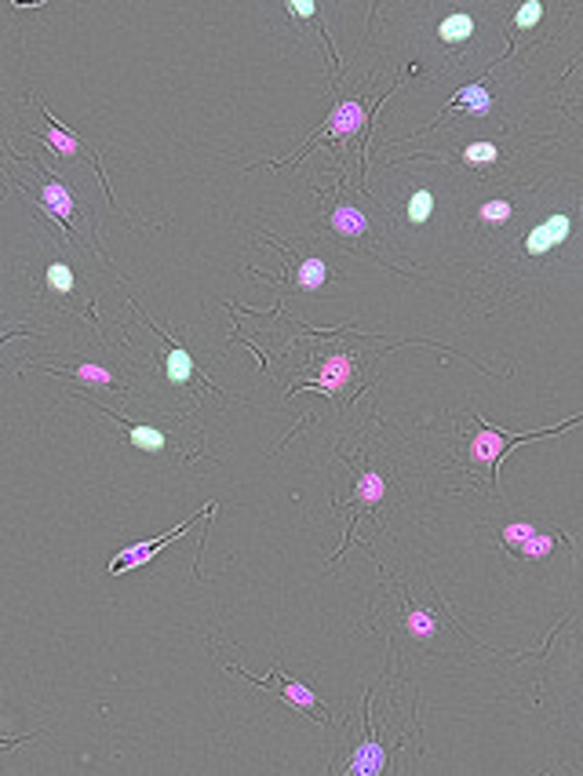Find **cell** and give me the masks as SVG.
Returning <instances> with one entry per match:
<instances>
[{
	"instance_id": "cell-1",
	"label": "cell",
	"mask_w": 583,
	"mask_h": 776,
	"mask_svg": "<svg viewBox=\"0 0 583 776\" xmlns=\"http://www.w3.org/2000/svg\"><path fill=\"white\" fill-rule=\"evenodd\" d=\"M379 212V226L395 252L412 259V245L438 248L460 226L456 183L442 172H420L398 164L384 175V186H361Z\"/></svg>"
},
{
	"instance_id": "cell-2",
	"label": "cell",
	"mask_w": 583,
	"mask_h": 776,
	"mask_svg": "<svg viewBox=\"0 0 583 776\" xmlns=\"http://www.w3.org/2000/svg\"><path fill=\"white\" fill-rule=\"evenodd\" d=\"M379 599V630L390 642V653H415L431 664H478L467 649L478 653H499L493 646H482L478 638L467 635V627L460 624L456 613L438 591L415 594L409 580H384V588L376 591Z\"/></svg>"
},
{
	"instance_id": "cell-3",
	"label": "cell",
	"mask_w": 583,
	"mask_h": 776,
	"mask_svg": "<svg viewBox=\"0 0 583 776\" xmlns=\"http://www.w3.org/2000/svg\"><path fill=\"white\" fill-rule=\"evenodd\" d=\"M321 351L303 362L306 379L289 387L284 394H321L332 405L354 401V394L365 384V365L376 362V346L384 343L376 332H354V328H336V332H317Z\"/></svg>"
},
{
	"instance_id": "cell-4",
	"label": "cell",
	"mask_w": 583,
	"mask_h": 776,
	"mask_svg": "<svg viewBox=\"0 0 583 776\" xmlns=\"http://www.w3.org/2000/svg\"><path fill=\"white\" fill-rule=\"evenodd\" d=\"M317 230L325 241H336L339 248H350L354 256L365 259H379L384 267L398 270L395 262L384 256V226H379V212L368 201V194L361 190H350V175H343L336 186L321 194V208H317Z\"/></svg>"
},
{
	"instance_id": "cell-5",
	"label": "cell",
	"mask_w": 583,
	"mask_h": 776,
	"mask_svg": "<svg viewBox=\"0 0 583 776\" xmlns=\"http://www.w3.org/2000/svg\"><path fill=\"white\" fill-rule=\"evenodd\" d=\"M576 208H580V197L573 194L569 197V205H554L551 212H543V219L532 226L529 234H521L518 248L504 252V270H489V273H504L507 281H515V289L507 292V303H515L521 295L526 278H540V273H547L551 259L569 248V241H573V226H576Z\"/></svg>"
},
{
	"instance_id": "cell-6",
	"label": "cell",
	"mask_w": 583,
	"mask_h": 776,
	"mask_svg": "<svg viewBox=\"0 0 583 776\" xmlns=\"http://www.w3.org/2000/svg\"><path fill=\"white\" fill-rule=\"evenodd\" d=\"M580 416H569L565 423L558 427H547V431H532V434H510L504 427H493L485 416H474L471 420V438H467V463H463V474L467 477H485L489 482V493H499V463H504L510 452L518 445H526V441H537V438H547L554 431H569V427H576Z\"/></svg>"
},
{
	"instance_id": "cell-7",
	"label": "cell",
	"mask_w": 583,
	"mask_h": 776,
	"mask_svg": "<svg viewBox=\"0 0 583 776\" xmlns=\"http://www.w3.org/2000/svg\"><path fill=\"white\" fill-rule=\"evenodd\" d=\"M384 99H387V95H368V91H358V95H347V99H339L328 110L325 121H321V128L303 142L300 153L289 158V161L300 164L314 147H325V142H350V139L365 136V131H368V117H373V106H379ZM289 161H270L267 169H281V164H289Z\"/></svg>"
},
{
	"instance_id": "cell-8",
	"label": "cell",
	"mask_w": 583,
	"mask_h": 776,
	"mask_svg": "<svg viewBox=\"0 0 583 776\" xmlns=\"http://www.w3.org/2000/svg\"><path fill=\"white\" fill-rule=\"evenodd\" d=\"M343 456H347V452H343ZM350 463H354V471H358V482H354V493H350V507L354 510H350V525H347V543H350V536H354V529H358L361 518H373V525L379 529V521H384V504H387V496H390V471L387 467H379V463H368L365 456H354ZM347 543L339 547V554L332 558V561L343 558Z\"/></svg>"
},
{
	"instance_id": "cell-9",
	"label": "cell",
	"mask_w": 583,
	"mask_h": 776,
	"mask_svg": "<svg viewBox=\"0 0 583 776\" xmlns=\"http://www.w3.org/2000/svg\"><path fill=\"white\" fill-rule=\"evenodd\" d=\"M496 543L510 561H543L554 554L558 543H573V540L562 529H543L540 521L515 518L496 529Z\"/></svg>"
},
{
	"instance_id": "cell-10",
	"label": "cell",
	"mask_w": 583,
	"mask_h": 776,
	"mask_svg": "<svg viewBox=\"0 0 583 776\" xmlns=\"http://www.w3.org/2000/svg\"><path fill=\"white\" fill-rule=\"evenodd\" d=\"M273 248L289 259V278H263L267 284H273V289H281V292H295V295H317V292H325L332 281H336V267H332V259L325 252H300V256H289V248H284L281 241H273Z\"/></svg>"
},
{
	"instance_id": "cell-11",
	"label": "cell",
	"mask_w": 583,
	"mask_h": 776,
	"mask_svg": "<svg viewBox=\"0 0 583 776\" xmlns=\"http://www.w3.org/2000/svg\"><path fill=\"white\" fill-rule=\"evenodd\" d=\"M230 671L234 675H241L248 678L252 686L259 689H270L273 697H278L284 708H292V711H303V714H311L314 722H328V703L317 697V692L306 686V682H295V678L284 675V664H273V671L267 678H256V675H248L241 664H230Z\"/></svg>"
},
{
	"instance_id": "cell-12",
	"label": "cell",
	"mask_w": 583,
	"mask_h": 776,
	"mask_svg": "<svg viewBox=\"0 0 583 776\" xmlns=\"http://www.w3.org/2000/svg\"><path fill=\"white\" fill-rule=\"evenodd\" d=\"M33 205H37L44 216L58 226V234H63L66 241H74V226L88 230V216H80L74 186H69L63 175H47L44 172L37 179V197H33Z\"/></svg>"
},
{
	"instance_id": "cell-13",
	"label": "cell",
	"mask_w": 583,
	"mask_h": 776,
	"mask_svg": "<svg viewBox=\"0 0 583 776\" xmlns=\"http://www.w3.org/2000/svg\"><path fill=\"white\" fill-rule=\"evenodd\" d=\"M526 208H529V201L521 194H489V197H482L467 216H460V226H467V230L485 234V237H504L510 226L526 216Z\"/></svg>"
},
{
	"instance_id": "cell-14",
	"label": "cell",
	"mask_w": 583,
	"mask_h": 776,
	"mask_svg": "<svg viewBox=\"0 0 583 776\" xmlns=\"http://www.w3.org/2000/svg\"><path fill=\"white\" fill-rule=\"evenodd\" d=\"M212 510H216V499H212V504H205L197 510L194 518H186V521H180L175 525V529H169L164 536H153V540H139V543H128L125 551H117L114 558H110V565H106V572H110V576H125V572H132V569H142V565H153V558H158L164 547L169 543H175L180 540V536L190 529V525H194L197 518H205V515H212Z\"/></svg>"
},
{
	"instance_id": "cell-15",
	"label": "cell",
	"mask_w": 583,
	"mask_h": 776,
	"mask_svg": "<svg viewBox=\"0 0 583 776\" xmlns=\"http://www.w3.org/2000/svg\"><path fill=\"white\" fill-rule=\"evenodd\" d=\"M44 117H47V128L44 131H37V139L44 142L47 150H52V158H63V161H91V169L99 172V179H102V186H106V175H102V164H99V158H91V147H88V139L85 136H77V131H69L63 121H58V117L47 110L44 106Z\"/></svg>"
},
{
	"instance_id": "cell-16",
	"label": "cell",
	"mask_w": 583,
	"mask_h": 776,
	"mask_svg": "<svg viewBox=\"0 0 583 776\" xmlns=\"http://www.w3.org/2000/svg\"><path fill=\"white\" fill-rule=\"evenodd\" d=\"M339 773H354V776L387 773V747L379 744L376 719H373V692H365V736H361V744L347 755V762H343Z\"/></svg>"
},
{
	"instance_id": "cell-17",
	"label": "cell",
	"mask_w": 583,
	"mask_h": 776,
	"mask_svg": "<svg viewBox=\"0 0 583 776\" xmlns=\"http://www.w3.org/2000/svg\"><path fill=\"white\" fill-rule=\"evenodd\" d=\"M478 37H482V19L467 8H452L449 15L438 19V44H442L445 52L463 55L467 47L482 44Z\"/></svg>"
},
{
	"instance_id": "cell-18",
	"label": "cell",
	"mask_w": 583,
	"mask_h": 776,
	"mask_svg": "<svg viewBox=\"0 0 583 776\" xmlns=\"http://www.w3.org/2000/svg\"><path fill=\"white\" fill-rule=\"evenodd\" d=\"M452 114H467V117H474V121H489V117L496 114V95L489 91V80L482 77V80L463 85L442 110V117H452Z\"/></svg>"
},
{
	"instance_id": "cell-19",
	"label": "cell",
	"mask_w": 583,
	"mask_h": 776,
	"mask_svg": "<svg viewBox=\"0 0 583 776\" xmlns=\"http://www.w3.org/2000/svg\"><path fill=\"white\" fill-rule=\"evenodd\" d=\"M161 340H164L161 368H164V379H169V387H194L197 379H201V368L194 362V354H190L183 343H175L169 332H161Z\"/></svg>"
},
{
	"instance_id": "cell-20",
	"label": "cell",
	"mask_w": 583,
	"mask_h": 776,
	"mask_svg": "<svg viewBox=\"0 0 583 776\" xmlns=\"http://www.w3.org/2000/svg\"><path fill=\"white\" fill-rule=\"evenodd\" d=\"M95 412L110 416L114 423H125L128 431V441H132V449L139 452H150V456H164V452H172V438L161 431V427L153 423H136V420H125V416H117L114 409H102V405H95Z\"/></svg>"
},
{
	"instance_id": "cell-21",
	"label": "cell",
	"mask_w": 583,
	"mask_h": 776,
	"mask_svg": "<svg viewBox=\"0 0 583 776\" xmlns=\"http://www.w3.org/2000/svg\"><path fill=\"white\" fill-rule=\"evenodd\" d=\"M44 373H52V376H66V379H74L77 387H128L121 373H114V368H106L99 362H77L74 368H44Z\"/></svg>"
},
{
	"instance_id": "cell-22",
	"label": "cell",
	"mask_w": 583,
	"mask_h": 776,
	"mask_svg": "<svg viewBox=\"0 0 583 776\" xmlns=\"http://www.w3.org/2000/svg\"><path fill=\"white\" fill-rule=\"evenodd\" d=\"M463 169L467 172H489V169H499V164H507V150L499 147L496 139H474L467 142V147L460 150V158H456Z\"/></svg>"
},
{
	"instance_id": "cell-23",
	"label": "cell",
	"mask_w": 583,
	"mask_h": 776,
	"mask_svg": "<svg viewBox=\"0 0 583 776\" xmlns=\"http://www.w3.org/2000/svg\"><path fill=\"white\" fill-rule=\"evenodd\" d=\"M41 278H44V292L52 300H69L77 292V270L66 259H47Z\"/></svg>"
},
{
	"instance_id": "cell-24",
	"label": "cell",
	"mask_w": 583,
	"mask_h": 776,
	"mask_svg": "<svg viewBox=\"0 0 583 776\" xmlns=\"http://www.w3.org/2000/svg\"><path fill=\"white\" fill-rule=\"evenodd\" d=\"M284 11H289V15H292L295 22H314L317 33H321V44H325V52H328V63H332V69H336V74H339L343 63H339L336 47H332V41H328L325 19H321V8L314 4V0H289V4H284Z\"/></svg>"
},
{
	"instance_id": "cell-25",
	"label": "cell",
	"mask_w": 583,
	"mask_h": 776,
	"mask_svg": "<svg viewBox=\"0 0 583 776\" xmlns=\"http://www.w3.org/2000/svg\"><path fill=\"white\" fill-rule=\"evenodd\" d=\"M547 15V8L540 4V0H529V4H518L515 8V15H510V37H521V33H529V30H537L540 22Z\"/></svg>"
}]
</instances>
